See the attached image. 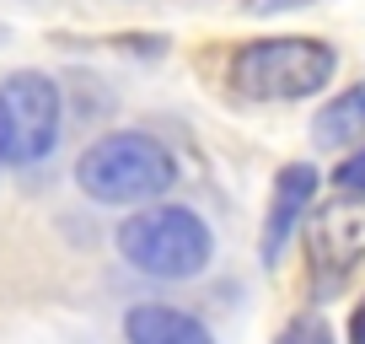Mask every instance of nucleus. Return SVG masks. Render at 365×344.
I'll return each instance as SVG.
<instances>
[{
  "instance_id": "9b49d317",
  "label": "nucleus",
  "mask_w": 365,
  "mask_h": 344,
  "mask_svg": "<svg viewBox=\"0 0 365 344\" xmlns=\"http://www.w3.org/2000/svg\"><path fill=\"white\" fill-rule=\"evenodd\" d=\"M290 6H312V0H252V11L269 16V11H290Z\"/></svg>"
},
{
  "instance_id": "f8f14e48",
  "label": "nucleus",
  "mask_w": 365,
  "mask_h": 344,
  "mask_svg": "<svg viewBox=\"0 0 365 344\" xmlns=\"http://www.w3.org/2000/svg\"><path fill=\"white\" fill-rule=\"evenodd\" d=\"M349 344H365V301L354 307V318H349Z\"/></svg>"
},
{
  "instance_id": "f257e3e1",
  "label": "nucleus",
  "mask_w": 365,
  "mask_h": 344,
  "mask_svg": "<svg viewBox=\"0 0 365 344\" xmlns=\"http://www.w3.org/2000/svg\"><path fill=\"white\" fill-rule=\"evenodd\" d=\"M76 183L97 205H150L178 183V161L156 135H103L76 161Z\"/></svg>"
},
{
  "instance_id": "423d86ee",
  "label": "nucleus",
  "mask_w": 365,
  "mask_h": 344,
  "mask_svg": "<svg viewBox=\"0 0 365 344\" xmlns=\"http://www.w3.org/2000/svg\"><path fill=\"white\" fill-rule=\"evenodd\" d=\"M312 194H317V172L307 167V161H296V167L279 172V183H274V199H269V221H263V264H279V253H285L290 231H296L301 210L312 205Z\"/></svg>"
},
{
  "instance_id": "39448f33",
  "label": "nucleus",
  "mask_w": 365,
  "mask_h": 344,
  "mask_svg": "<svg viewBox=\"0 0 365 344\" xmlns=\"http://www.w3.org/2000/svg\"><path fill=\"white\" fill-rule=\"evenodd\" d=\"M307 258L317 285H339L365 258V194L344 188L339 199H322L307 216Z\"/></svg>"
},
{
  "instance_id": "f03ea898",
  "label": "nucleus",
  "mask_w": 365,
  "mask_h": 344,
  "mask_svg": "<svg viewBox=\"0 0 365 344\" xmlns=\"http://www.w3.org/2000/svg\"><path fill=\"white\" fill-rule=\"evenodd\" d=\"M118 253L150 280H194L210 269L215 237L188 205H156L150 199L140 216L118 226Z\"/></svg>"
},
{
  "instance_id": "6e6552de",
  "label": "nucleus",
  "mask_w": 365,
  "mask_h": 344,
  "mask_svg": "<svg viewBox=\"0 0 365 344\" xmlns=\"http://www.w3.org/2000/svg\"><path fill=\"white\" fill-rule=\"evenodd\" d=\"M312 140H317L322 151H349L365 140V81L360 86H349V92H339L328 108L317 113V124H312Z\"/></svg>"
},
{
  "instance_id": "7ed1b4c3",
  "label": "nucleus",
  "mask_w": 365,
  "mask_h": 344,
  "mask_svg": "<svg viewBox=\"0 0 365 344\" xmlns=\"http://www.w3.org/2000/svg\"><path fill=\"white\" fill-rule=\"evenodd\" d=\"M333 70H339V54L322 38H258V44L237 49L231 86L258 103H296V97L322 92Z\"/></svg>"
},
{
  "instance_id": "20e7f679",
  "label": "nucleus",
  "mask_w": 365,
  "mask_h": 344,
  "mask_svg": "<svg viewBox=\"0 0 365 344\" xmlns=\"http://www.w3.org/2000/svg\"><path fill=\"white\" fill-rule=\"evenodd\" d=\"M59 140V86L38 70L0 81V146L11 167L43 161Z\"/></svg>"
},
{
  "instance_id": "9d476101",
  "label": "nucleus",
  "mask_w": 365,
  "mask_h": 344,
  "mask_svg": "<svg viewBox=\"0 0 365 344\" xmlns=\"http://www.w3.org/2000/svg\"><path fill=\"white\" fill-rule=\"evenodd\" d=\"M333 178H339V188H349V194H365V146H354L349 156L339 161Z\"/></svg>"
},
{
  "instance_id": "0eeeda50",
  "label": "nucleus",
  "mask_w": 365,
  "mask_h": 344,
  "mask_svg": "<svg viewBox=\"0 0 365 344\" xmlns=\"http://www.w3.org/2000/svg\"><path fill=\"white\" fill-rule=\"evenodd\" d=\"M124 339L129 344H215L199 318H188L178 307H156V301H145L124 318Z\"/></svg>"
},
{
  "instance_id": "1a4fd4ad",
  "label": "nucleus",
  "mask_w": 365,
  "mask_h": 344,
  "mask_svg": "<svg viewBox=\"0 0 365 344\" xmlns=\"http://www.w3.org/2000/svg\"><path fill=\"white\" fill-rule=\"evenodd\" d=\"M274 344H333V328H328V318L307 312V318H290L285 328L274 333Z\"/></svg>"
}]
</instances>
